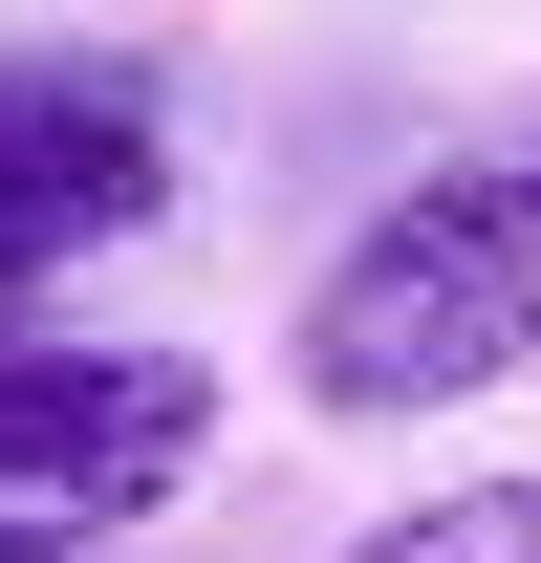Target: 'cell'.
Here are the masks:
<instances>
[{"instance_id":"cell-1","label":"cell","mask_w":541,"mask_h":563,"mask_svg":"<svg viewBox=\"0 0 541 563\" xmlns=\"http://www.w3.org/2000/svg\"><path fill=\"white\" fill-rule=\"evenodd\" d=\"M303 412L346 433H455L476 390H520L541 368V131L455 152V174H411L325 282H303Z\"/></svg>"},{"instance_id":"cell-2","label":"cell","mask_w":541,"mask_h":563,"mask_svg":"<svg viewBox=\"0 0 541 563\" xmlns=\"http://www.w3.org/2000/svg\"><path fill=\"white\" fill-rule=\"evenodd\" d=\"M217 455V368L196 347H109V325H0V563L22 542H109L152 498H196Z\"/></svg>"},{"instance_id":"cell-3","label":"cell","mask_w":541,"mask_h":563,"mask_svg":"<svg viewBox=\"0 0 541 563\" xmlns=\"http://www.w3.org/2000/svg\"><path fill=\"white\" fill-rule=\"evenodd\" d=\"M174 196V131H152V87L109 66H0V282L87 261V239H131Z\"/></svg>"},{"instance_id":"cell-4","label":"cell","mask_w":541,"mask_h":563,"mask_svg":"<svg viewBox=\"0 0 541 563\" xmlns=\"http://www.w3.org/2000/svg\"><path fill=\"white\" fill-rule=\"evenodd\" d=\"M346 563H541V477H433L411 520H368Z\"/></svg>"}]
</instances>
